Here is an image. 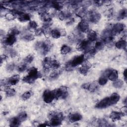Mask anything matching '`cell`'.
Segmentation results:
<instances>
[{
  "instance_id": "44dd1931",
  "label": "cell",
  "mask_w": 127,
  "mask_h": 127,
  "mask_svg": "<svg viewBox=\"0 0 127 127\" xmlns=\"http://www.w3.org/2000/svg\"><path fill=\"white\" fill-rule=\"evenodd\" d=\"M21 122L19 120V119L17 117H13L11 118L9 121V126L10 127H18L20 125V123Z\"/></svg>"
},
{
  "instance_id": "cb8c5ba5",
  "label": "cell",
  "mask_w": 127,
  "mask_h": 127,
  "mask_svg": "<svg viewBox=\"0 0 127 127\" xmlns=\"http://www.w3.org/2000/svg\"><path fill=\"white\" fill-rule=\"evenodd\" d=\"M108 78L110 80L112 81H115L118 78V71L116 70L112 69L111 73L108 76Z\"/></svg>"
},
{
  "instance_id": "83f0119b",
  "label": "cell",
  "mask_w": 127,
  "mask_h": 127,
  "mask_svg": "<svg viewBox=\"0 0 127 127\" xmlns=\"http://www.w3.org/2000/svg\"><path fill=\"white\" fill-rule=\"evenodd\" d=\"M98 88L97 83L96 82H94L91 83H89L88 90L91 92H94L97 90Z\"/></svg>"
},
{
  "instance_id": "9a60e30c",
  "label": "cell",
  "mask_w": 127,
  "mask_h": 127,
  "mask_svg": "<svg viewBox=\"0 0 127 127\" xmlns=\"http://www.w3.org/2000/svg\"><path fill=\"white\" fill-rule=\"evenodd\" d=\"M122 116H123V115L121 112L113 111L110 113L109 117L112 121H117L120 120Z\"/></svg>"
},
{
  "instance_id": "e575fe53",
  "label": "cell",
  "mask_w": 127,
  "mask_h": 127,
  "mask_svg": "<svg viewBox=\"0 0 127 127\" xmlns=\"http://www.w3.org/2000/svg\"><path fill=\"white\" fill-rule=\"evenodd\" d=\"M38 27V24L36 22L33 20H31L29 22L28 27L30 29H36Z\"/></svg>"
},
{
  "instance_id": "8fae6325",
  "label": "cell",
  "mask_w": 127,
  "mask_h": 127,
  "mask_svg": "<svg viewBox=\"0 0 127 127\" xmlns=\"http://www.w3.org/2000/svg\"><path fill=\"white\" fill-rule=\"evenodd\" d=\"M101 17V14L99 13L93 12L90 15L89 19L91 22L96 23L100 20Z\"/></svg>"
},
{
  "instance_id": "f907efd6",
  "label": "cell",
  "mask_w": 127,
  "mask_h": 127,
  "mask_svg": "<svg viewBox=\"0 0 127 127\" xmlns=\"http://www.w3.org/2000/svg\"><path fill=\"white\" fill-rule=\"evenodd\" d=\"M121 113H122V114L123 115V116L124 115H126L127 114V108L126 106H124L121 109Z\"/></svg>"
},
{
  "instance_id": "7402d4cb",
  "label": "cell",
  "mask_w": 127,
  "mask_h": 127,
  "mask_svg": "<svg viewBox=\"0 0 127 127\" xmlns=\"http://www.w3.org/2000/svg\"><path fill=\"white\" fill-rule=\"evenodd\" d=\"M71 16V13L68 11H61L59 14V18L61 20L68 19Z\"/></svg>"
},
{
  "instance_id": "5b68a950",
  "label": "cell",
  "mask_w": 127,
  "mask_h": 127,
  "mask_svg": "<svg viewBox=\"0 0 127 127\" xmlns=\"http://www.w3.org/2000/svg\"><path fill=\"white\" fill-rule=\"evenodd\" d=\"M43 98L44 101L45 103L47 104L51 103L53 100L55 99L53 90L51 91L48 89L45 90L43 94Z\"/></svg>"
},
{
  "instance_id": "d590c367",
  "label": "cell",
  "mask_w": 127,
  "mask_h": 127,
  "mask_svg": "<svg viewBox=\"0 0 127 127\" xmlns=\"http://www.w3.org/2000/svg\"><path fill=\"white\" fill-rule=\"evenodd\" d=\"M126 16H127V10L126 9H123L119 12L118 16V18L119 19H122L125 18Z\"/></svg>"
},
{
  "instance_id": "5bb4252c",
  "label": "cell",
  "mask_w": 127,
  "mask_h": 127,
  "mask_svg": "<svg viewBox=\"0 0 127 127\" xmlns=\"http://www.w3.org/2000/svg\"><path fill=\"white\" fill-rule=\"evenodd\" d=\"M20 77L18 74L14 75L7 80V84L10 85H16L19 81Z\"/></svg>"
},
{
  "instance_id": "c3c4849f",
  "label": "cell",
  "mask_w": 127,
  "mask_h": 127,
  "mask_svg": "<svg viewBox=\"0 0 127 127\" xmlns=\"http://www.w3.org/2000/svg\"><path fill=\"white\" fill-rule=\"evenodd\" d=\"M35 33L36 36H41L42 34H43L42 28H37L36 29H35Z\"/></svg>"
},
{
  "instance_id": "484cf974",
  "label": "cell",
  "mask_w": 127,
  "mask_h": 127,
  "mask_svg": "<svg viewBox=\"0 0 127 127\" xmlns=\"http://www.w3.org/2000/svg\"><path fill=\"white\" fill-rule=\"evenodd\" d=\"M33 95V92L32 91H27L24 92L21 95V98L23 100H26L29 99Z\"/></svg>"
},
{
  "instance_id": "2e32d148",
  "label": "cell",
  "mask_w": 127,
  "mask_h": 127,
  "mask_svg": "<svg viewBox=\"0 0 127 127\" xmlns=\"http://www.w3.org/2000/svg\"><path fill=\"white\" fill-rule=\"evenodd\" d=\"M63 119L59 118H52L50 119L49 126L56 127L61 125Z\"/></svg>"
},
{
  "instance_id": "d4e9b609",
  "label": "cell",
  "mask_w": 127,
  "mask_h": 127,
  "mask_svg": "<svg viewBox=\"0 0 127 127\" xmlns=\"http://www.w3.org/2000/svg\"><path fill=\"white\" fill-rule=\"evenodd\" d=\"M50 35L54 39H58L61 37L60 31L56 29H54L51 30Z\"/></svg>"
},
{
  "instance_id": "6da1fadb",
  "label": "cell",
  "mask_w": 127,
  "mask_h": 127,
  "mask_svg": "<svg viewBox=\"0 0 127 127\" xmlns=\"http://www.w3.org/2000/svg\"><path fill=\"white\" fill-rule=\"evenodd\" d=\"M119 95L116 93H113L110 97H106L98 102L95 107L98 109H103L116 104L120 100Z\"/></svg>"
},
{
  "instance_id": "ab89813d",
  "label": "cell",
  "mask_w": 127,
  "mask_h": 127,
  "mask_svg": "<svg viewBox=\"0 0 127 127\" xmlns=\"http://www.w3.org/2000/svg\"><path fill=\"white\" fill-rule=\"evenodd\" d=\"M15 16L13 12H8L5 15V17L8 20H13L15 18Z\"/></svg>"
},
{
  "instance_id": "277c9868",
  "label": "cell",
  "mask_w": 127,
  "mask_h": 127,
  "mask_svg": "<svg viewBox=\"0 0 127 127\" xmlns=\"http://www.w3.org/2000/svg\"><path fill=\"white\" fill-rule=\"evenodd\" d=\"M85 57L83 55H78L74 57L72 60H71L70 62L68 63L67 64L66 67L68 68V67H73L75 66H76L79 64H82L84 61Z\"/></svg>"
},
{
  "instance_id": "7dc6e473",
  "label": "cell",
  "mask_w": 127,
  "mask_h": 127,
  "mask_svg": "<svg viewBox=\"0 0 127 127\" xmlns=\"http://www.w3.org/2000/svg\"><path fill=\"white\" fill-rule=\"evenodd\" d=\"M15 65L14 63H10L6 66V70L9 72L12 71L15 68Z\"/></svg>"
},
{
  "instance_id": "ac0fdd59",
  "label": "cell",
  "mask_w": 127,
  "mask_h": 127,
  "mask_svg": "<svg viewBox=\"0 0 127 127\" xmlns=\"http://www.w3.org/2000/svg\"><path fill=\"white\" fill-rule=\"evenodd\" d=\"M87 38L88 40L91 42L96 40L97 38V35L96 32L93 30H89L87 32Z\"/></svg>"
},
{
  "instance_id": "f1b7e54d",
  "label": "cell",
  "mask_w": 127,
  "mask_h": 127,
  "mask_svg": "<svg viewBox=\"0 0 127 127\" xmlns=\"http://www.w3.org/2000/svg\"><path fill=\"white\" fill-rule=\"evenodd\" d=\"M5 91L6 95L8 97H12L14 96L16 93V91L14 89L10 88L9 87L6 88Z\"/></svg>"
},
{
  "instance_id": "ba28073f",
  "label": "cell",
  "mask_w": 127,
  "mask_h": 127,
  "mask_svg": "<svg viewBox=\"0 0 127 127\" xmlns=\"http://www.w3.org/2000/svg\"><path fill=\"white\" fill-rule=\"evenodd\" d=\"M89 24L88 22L84 19L81 20L78 24V29L79 31L82 32H86L89 31Z\"/></svg>"
},
{
  "instance_id": "f5cc1de1",
  "label": "cell",
  "mask_w": 127,
  "mask_h": 127,
  "mask_svg": "<svg viewBox=\"0 0 127 127\" xmlns=\"http://www.w3.org/2000/svg\"><path fill=\"white\" fill-rule=\"evenodd\" d=\"M7 58V57L5 55H1L0 57V64H2L3 61L5 60Z\"/></svg>"
},
{
  "instance_id": "f6af8a7d",
  "label": "cell",
  "mask_w": 127,
  "mask_h": 127,
  "mask_svg": "<svg viewBox=\"0 0 127 127\" xmlns=\"http://www.w3.org/2000/svg\"><path fill=\"white\" fill-rule=\"evenodd\" d=\"M60 66V63L57 60H54L52 61V67L54 69H57Z\"/></svg>"
},
{
  "instance_id": "db71d44e",
  "label": "cell",
  "mask_w": 127,
  "mask_h": 127,
  "mask_svg": "<svg viewBox=\"0 0 127 127\" xmlns=\"http://www.w3.org/2000/svg\"><path fill=\"white\" fill-rule=\"evenodd\" d=\"M60 32H61V36H65L66 34V31L64 29H61L60 30Z\"/></svg>"
},
{
  "instance_id": "9c48e42d",
  "label": "cell",
  "mask_w": 127,
  "mask_h": 127,
  "mask_svg": "<svg viewBox=\"0 0 127 127\" xmlns=\"http://www.w3.org/2000/svg\"><path fill=\"white\" fill-rule=\"evenodd\" d=\"M16 41V38L15 36L8 34L3 40V43L6 45L11 46Z\"/></svg>"
},
{
  "instance_id": "8992f818",
  "label": "cell",
  "mask_w": 127,
  "mask_h": 127,
  "mask_svg": "<svg viewBox=\"0 0 127 127\" xmlns=\"http://www.w3.org/2000/svg\"><path fill=\"white\" fill-rule=\"evenodd\" d=\"M125 27V25L121 23H118L115 24L114 25L112 26L111 28V32L112 35L113 36L114 35H117L122 32H123Z\"/></svg>"
},
{
  "instance_id": "f35d334b",
  "label": "cell",
  "mask_w": 127,
  "mask_h": 127,
  "mask_svg": "<svg viewBox=\"0 0 127 127\" xmlns=\"http://www.w3.org/2000/svg\"><path fill=\"white\" fill-rule=\"evenodd\" d=\"M43 46V42H37L35 44V49L38 51L41 52Z\"/></svg>"
},
{
  "instance_id": "f546056e",
  "label": "cell",
  "mask_w": 127,
  "mask_h": 127,
  "mask_svg": "<svg viewBox=\"0 0 127 127\" xmlns=\"http://www.w3.org/2000/svg\"><path fill=\"white\" fill-rule=\"evenodd\" d=\"M35 39L34 36L32 34H27L23 36L22 39L25 41H31Z\"/></svg>"
},
{
  "instance_id": "30bf717a",
  "label": "cell",
  "mask_w": 127,
  "mask_h": 127,
  "mask_svg": "<svg viewBox=\"0 0 127 127\" xmlns=\"http://www.w3.org/2000/svg\"><path fill=\"white\" fill-rule=\"evenodd\" d=\"M51 47H52V44L50 41L47 40L43 42V49L41 51V53L43 55L47 54L50 51L51 48Z\"/></svg>"
},
{
  "instance_id": "836d02e7",
  "label": "cell",
  "mask_w": 127,
  "mask_h": 127,
  "mask_svg": "<svg viewBox=\"0 0 127 127\" xmlns=\"http://www.w3.org/2000/svg\"><path fill=\"white\" fill-rule=\"evenodd\" d=\"M124 85V82L121 79H117L116 80L114 81V82L113 83V86L115 88H121Z\"/></svg>"
},
{
  "instance_id": "9f6ffc18",
  "label": "cell",
  "mask_w": 127,
  "mask_h": 127,
  "mask_svg": "<svg viewBox=\"0 0 127 127\" xmlns=\"http://www.w3.org/2000/svg\"><path fill=\"white\" fill-rule=\"evenodd\" d=\"M126 100H127V99H126H126H125V104H126V103H127Z\"/></svg>"
},
{
  "instance_id": "681fc988",
  "label": "cell",
  "mask_w": 127,
  "mask_h": 127,
  "mask_svg": "<svg viewBox=\"0 0 127 127\" xmlns=\"http://www.w3.org/2000/svg\"><path fill=\"white\" fill-rule=\"evenodd\" d=\"M112 69H106L105 71H104V72H103V76H104L105 77H108L109 75H110V74L111 73V71H112Z\"/></svg>"
},
{
  "instance_id": "b9f144b4",
  "label": "cell",
  "mask_w": 127,
  "mask_h": 127,
  "mask_svg": "<svg viewBox=\"0 0 127 127\" xmlns=\"http://www.w3.org/2000/svg\"><path fill=\"white\" fill-rule=\"evenodd\" d=\"M60 74V73L59 71H55L50 74V78L51 79H53V80L56 79L57 78H58V77H59Z\"/></svg>"
},
{
  "instance_id": "7bdbcfd3",
  "label": "cell",
  "mask_w": 127,
  "mask_h": 127,
  "mask_svg": "<svg viewBox=\"0 0 127 127\" xmlns=\"http://www.w3.org/2000/svg\"><path fill=\"white\" fill-rule=\"evenodd\" d=\"M108 81V79L106 77L102 76L99 78L98 83L101 85H104L107 83Z\"/></svg>"
},
{
  "instance_id": "d6986e66",
  "label": "cell",
  "mask_w": 127,
  "mask_h": 127,
  "mask_svg": "<svg viewBox=\"0 0 127 127\" xmlns=\"http://www.w3.org/2000/svg\"><path fill=\"white\" fill-rule=\"evenodd\" d=\"M115 46L116 48L119 49L126 50L127 48V42L125 40L122 39L117 42L115 44Z\"/></svg>"
},
{
  "instance_id": "bcb514c9",
  "label": "cell",
  "mask_w": 127,
  "mask_h": 127,
  "mask_svg": "<svg viewBox=\"0 0 127 127\" xmlns=\"http://www.w3.org/2000/svg\"><path fill=\"white\" fill-rule=\"evenodd\" d=\"M7 51H8V54L10 55V56L11 57H12V58L13 57H15L17 55L16 51L15 50L13 49H9L7 50Z\"/></svg>"
},
{
  "instance_id": "4fadbf2b",
  "label": "cell",
  "mask_w": 127,
  "mask_h": 127,
  "mask_svg": "<svg viewBox=\"0 0 127 127\" xmlns=\"http://www.w3.org/2000/svg\"><path fill=\"white\" fill-rule=\"evenodd\" d=\"M91 65L89 64L85 63L79 68V72L83 75H86Z\"/></svg>"
},
{
  "instance_id": "ffe728a7",
  "label": "cell",
  "mask_w": 127,
  "mask_h": 127,
  "mask_svg": "<svg viewBox=\"0 0 127 127\" xmlns=\"http://www.w3.org/2000/svg\"><path fill=\"white\" fill-rule=\"evenodd\" d=\"M105 44L103 40L101 39L98 41H97L96 42V43H95V46L93 48V49L95 50V51L97 52L98 51L101 50L103 48V47H104Z\"/></svg>"
},
{
  "instance_id": "816d5d0a",
  "label": "cell",
  "mask_w": 127,
  "mask_h": 127,
  "mask_svg": "<svg viewBox=\"0 0 127 127\" xmlns=\"http://www.w3.org/2000/svg\"><path fill=\"white\" fill-rule=\"evenodd\" d=\"M89 83H83V84L81 85V88H83V89H87V90H88V87H89Z\"/></svg>"
},
{
  "instance_id": "8d00e7d4",
  "label": "cell",
  "mask_w": 127,
  "mask_h": 127,
  "mask_svg": "<svg viewBox=\"0 0 127 127\" xmlns=\"http://www.w3.org/2000/svg\"><path fill=\"white\" fill-rule=\"evenodd\" d=\"M50 27H48V26H43L42 28V30H43V34L46 36H48L50 35L51 34V29H50Z\"/></svg>"
},
{
  "instance_id": "e0dca14e",
  "label": "cell",
  "mask_w": 127,
  "mask_h": 127,
  "mask_svg": "<svg viewBox=\"0 0 127 127\" xmlns=\"http://www.w3.org/2000/svg\"><path fill=\"white\" fill-rule=\"evenodd\" d=\"M82 116L79 113H74L71 114L69 117V120L71 123H74L81 120Z\"/></svg>"
},
{
  "instance_id": "603a6c76",
  "label": "cell",
  "mask_w": 127,
  "mask_h": 127,
  "mask_svg": "<svg viewBox=\"0 0 127 127\" xmlns=\"http://www.w3.org/2000/svg\"><path fill=\"white\" fill-rule=\"evenodd\" d=\"M31 19V16L28 13H22L18 16V20L21 22H26L30 21Z\"/></svg>"
},
{
  "instance_id": "d6a6232c",
  "label": "cell",
  "mask_w": 127,
  "mask_h": 127,
  "mask_svg": "<svg viewBox=\"0 0 127 127\" xmlns=\"http://www.w3.org/2000/svg\"><path fill=\"white\" fill-rule=\"evenodd\" d=\"M52 4H51L52 6L55 8L57 10H61L63 8V4L62 3L58 2V1H53Z\"/></svg>"
},
{
  "instance_id": "3957f363",
  "label": "cell",
  "mask_w": 127,
  "mask_h": 127,
  "mask_svg": "<svg viewBox=\"0 0 127 127\" xmlns=\"http://www.w3.org/2000/svg\"><path fill=\"white\" fill-rule=\"evenodd\" d=\"M91 42H92L90 41L88 39L83 40L78 44L77 46V49L78 51H84L86 53L91 49Z\"/></svg>"
},
{
  "instance_id": "7c38bea8",
  "label": "cell",
  "mask_w": 127,
  "mask_h": 127,
  "mask_svg": "<svg viewBox=\"0 0 127 127\" xmlns=\"http://www.w3.org/2000/svg\"><path fill=\"white\" fill-rule=\"evenodd\" d=\"M53 60L49 57H46L44 59L42 64L43 66L46 70H49L52 67Z\"/></svg>"
},
{
  "instance_id": "ee69618b",
  "label": "cell",
  "mask_w": 127,
  "mask_h": 127,
  "mask_svg": "<svg viewBox=\"0 0 127 127\" xmlns=\"http://www.w3.org/2000/svg\"><path fill=\"white\" fill-rule=\"evenodd\" d=\"M27 68V64L25 63L22 64H20L18 67H17V70L19 72H23L25 71Z\"/></svg>"
},
{
  "instance_id": "11a10c76",
  "label": "cell",
  "mask_w": 127,
  "mask_h": 127,
  "mask_svg": "<svg viewBox=\"0 0 127 127\" xmlns=\"http://www.w3.org/2000/svg\"><path fill=\"white\" fill-rule=\"evenodd\" d=\"M123 75H124V76L125 80V81H127V69H125V70L124 71Z\"/></svg>"
},
{
  "instance_id": "1f68e13d",
  "label": "cell",
  "mask_w": 127,
  "mask_h": 127,
  "mask_svg": "<svg viewBox=\"0 0 127 127\" xmlns=\"http://www.w3.org/2000/svg\"><path fill=\"white\" fill-rule=\"evenodd\" d=\"M20 33V31L18 30V29L16 27H13L10 28V29L9 31L8 34L12 35L13 36H16L18 35Z\"/></svg>"
},
{
  "instance_id": "4dcf8cb0",
  "label": "cell",
  "mask_w": 127,
  "mask_h": 127,
  "mask_svg": "<svg viewBox=\"0 0 127 127\" xmlns=\"http://www.w3.org/2000/svg\"><path fill=\"white\" fill-rule=\"evenodd\" d=\"M23 81L24 82H26L27 83H28V84H33L35 81L36 80L35 79H34V78L31 77L30 76H28V75L24 76L23 78Z\"/></svg>"
},
{
  "instance_id": "60d3db41",
  "label": "cell",
  "mask_w": 127,
  "mask_h": 127,
  "mask_svg": "<svg viewBox=\"0 0 127 127\" xmlns=\"http://www.w3.org/2000/svg\"><path fill=\"white\" fill-rule=\"evenodd\" d=\"M17 117L19 119L20 122H22L27 119V115L25 112H21L18 115Z\"/></svg>"
},
{
  "instance_id": "7a4b0ae2",
  "label": "cell",
  "mask_w": 127,
  "mask_h": 127,
  "mask_svg": "<svg viewBox=\"0 0 127 127\" xmlns=\"http://www.w3.org/2000/svg\"><path fill=\"white\" fill-rule=\"evenodd\" d=\"M53 92L56 99L62 98L65 99L68 96L67 87L65 86H61L60 88L53 90Z\"/></svg>"
},
{
  "instance_id": "74e56055",
  "label": "cell",
  "mask_w": 127,
  "mask_h": 127,
  "mask_svg": "<svg viewBox=\"0 0 127 127\" xmlns=\"http://www.w3.org/2000/svg\"><path fill=\"white\" fill-rule=\"evenodd\" d=\"M34 60V56L33 55H29L24 60V63L27 64L31 63Z\"/></svg>"
},
{
  "instance_id": "4316f807",
  "label": "cell",
  "mask_w": 127,
  "mask_h": 127,
  "mask_svg": "<svg viewBox=\"0 0 127 127\" xmlns=\"http://www.w3.org/2000/svg\"><path fill=\"white\" fill-rule=\"evenodd\" d=\"M71 51V48L70 47L67 45H63L61 49V53L63 55H65L69 53Z\"/></svg>"
},
{
  "instance_id": "52a82bcc",
  "label": "cell",
  "mask_w": 127,
  "mask_h": 127,
  "mask_svg": "<svg viewBox=\"0 0 127 127\" xmlns=\"http://www.w3.org/2000/svg\"><path fill=\"white\" fill-rule=\"evenodd\" d=\"M28 75L34 78L35 80H36L38 78H41L42 76L41 73L38 70L37 68L34 67H31L29 70Z\"/></svg>"
}]
</instances>
